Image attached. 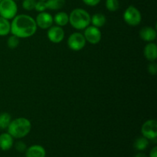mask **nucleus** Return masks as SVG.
Returning <instances> with one entry per match:
<instances>
[{"label":"nucleus","instance_id":"f257e3e1","mask_svg":"<svg viewBox=\"0 0 157 157\" xmlns=\"http://www.w3.org/2000/svg\"><path fill=\"white\" fill-rule=\"evenodd\" d=\"M35 20L25 14L16 15L11 22V33L19 38H27L33 36L37 31Z\"/></svg>","mask_w":157,"mask_h":157},{"label":"nucleus","instance_id":"f03ea898","mask_svg":"<svg viewBox=\"0 0 157 157\" xmlns=\"http://www.w3.org/2000/svg\"><path fill=\"white\" fill-rule=\"evenodd\" d=\"M8 133L13 138L21 139L27 136L32 130V123L25 117L12 120L7 128Z\"/></svg>","mask_w":157,"mask_h":157},{"label":"nucleus","instance_id":"7ed1b4c3","mask_svg":"<svg viewBox=\"0 0 157 157\" xmlns=\"http://www.w3.org/2000/svg\"><path fill=\"white\" fill-rule=\"evenodd\" d=\"M90 15L84 9L78 8L71 11L69 15V23L78 30H84L90 24Z\"/></svg>","mask_w":157,"mask_h":157},{"label":"nucleus","instance_id":"20e7f679","mask_svg":"<svg viewBox=\"0 0 157 157\" xmlns=\"http://www.w3.org/2000/svg\"><path fill=\"white\" fill-rule=\"evenodd\" d=\"M18 6L15 0H2L0 2V16L11 20L17 15Z\"/></svg>","mask_w":157,"mask_h":157},{"label":"nucleus","instance_id":"39448f33","mask_svg":"<svg viewBox=\"0 0 157 157\" xmlns=\"http://www.w3.org/2000/svg\"><path fill=\"white\" fill-rule=\"evenodd\" d=\"M124 21L130 26H137L142 21V15L139 9L133 6H130L126 9L123 15Z\"/></svg>","mask_w":157,"mask_h":157},{"label":"nucleus","instance_id":"423d86ee","mask_svg":"<svg viewBox=\"0 0 157 157\" xmlns=\"http://www.w3.org/2000/svg\"><path fill=\"white\" fill-rule=\"evenodd\" d=\"M86 43L87 41L84 35L80 32H74L67 38V46L75 52L82 50L85 47Z\"/></svg>","mask_w":157,"mask_h":157},{"label":"nucleus","instance_id":"0eeeda50","mask_svg":"<svg viewBox=\"0 0 157 157\" xmlns=\"http://www.w3.org/2000/svg\"><path fill=\"white\" fill-rule=\"evenodd\" d=\"M84 36L87 42L91 44H97L101 41L102 38V33L99 28L94 25H89L84 29Z\"/></svg>","mask_w":157,"mask_h":157},{"label":"nucleus","instance_id":"6e6552de","mask_svg":"<svg viewBox=\"0 0 157 157\" xmlns=\"http://www.w3.org/2000/svg\"><path fill=\"white\" fill-rule=\"evenodd\" d=\"M142 136L148 140H155L157 137V121L148 120L144 123L141 127Z\"/></svg>","mask_w":157,"mask_h":157},{"label":"nucleus","instance_id":"1a4fd4ad","mask_svg":"<svg viewBox=\"0 0 157 157\" xmlns=\"http://www.w3.org/2000/svg\"><path fill=\"white\" fill-rule=\"evenodd\" d=\"M47 35L50 41L55 44H58L64 40L65 33L63 28L61 26L52 25L48 30Z\"/></svg>","mask_w":157,"mask_h":157},{"label":"nucleus","instance_id":"9d476101","mask_svg":"<svg viewBox=\"0 0 157 157\" xmlns=\"http://www.w3.org/2000/svg\"><path fill=\"white\" fill-rule=\"evenodd\" d=\"M35 22L37 27H39L41 29H48L51 26L53 25V16L48 12H39L35 18Z\"/></svg>","mask_w":157,"mask_h":157},{"label":"nucleus","instance_id":"9b49d317","mask_svg":"<svg viewBox=\"0 0 157 157\" xmlns=\"http://www.w3.org/2000/svg\"><path fill=\"white\" fill-rule=\"evenodd\" d=\"M140 37L141 39L147 42H153L157 37V32L156 29L150 26L144 27L140 29L139 32Z\"/></svg>","mask_w":157,"mask_h":157},{"label":"nucleus","instance_id":"f8f14e48","mask_svg":"<svg viewBox=\"0 0 157 157\" xmlns=\"http://www.w3.org/2000/svg\"><path fill=\"white\" fill-rule=\"evenodd\" d=\"M45 149L41 145H32L27 147L25 150V157H45Z\"/></svg>","mask_w":157,"mask_h":157},{"label":"nucleus","instance_id":"ddd939ff","mask_svg":"<svg viewBox=\"0 0 157 157\" xmlns=\"http://www.w3.org/2000/svg\"><path fill=\"white\" fill-rule=\"evenodd\" d=\"M145 58L150 62H153L157 58V45L154 42H148L144 50Z\"/></svg>","mask_w":157,"mask_h":157},{"label":"nucleus","instance_id":"4468645a","mask_svg":"<svg viewBox=\"0 0 157 157\" xmlns=\"http://www.w3.org/2000/svg\"><path fill=\"white\" fill-rule=\"evenodd\" d=\"M14 138L9 133H3L0 134V149L3 151L10 150L14 144Z\"/></svg>","mask_w":157,"mask_h":157},{"label":"nucleus","instance_id":"2eb2a0df","mask_svg":"<svg viewBox=\"0 0 157 157\" xmlns=\"http://www.w3.org/2000/svg\"><path fill=\"white\" fill-rule=\"evenodd\" d=\"M53 20L56 25L63 27L69 23V15L64 12H59L55 14L53 17Z\"/></svg>","mask_w":157,"mask_h":157},{"label":"nucleus","instance_id":"dca6fc26","mask_svg":"<svg viewBox=\"0 0 157 157\" xmlns=\"http://www.w3.org/2000/svg\"><path fill=\"white\" fill-rule=\"evenodd\" d=\"M107 22V18L102 13H96L90 17V23L97 28L103 27Z\"/></svg>","mask_w":157,"mask_h":157},{"label":"nucleus","instance_id":"f3484780","mask_svg":"<svg viewBox=\"0 0 157 157\" xmlns=\"http://www.w3.org/2000/svg\"><path fill=\"white\" fill-rule=\"evenodd\" d=\"M149 144H150L149 140L142 136L135 140L134 143H133V147L135 148V150H138V151H144L149 147Z\"/></svg>","mask_w":157,"mask_h":157},{"label":"nucleus","instance_id":"a211bd4d","mask_svg":"<svg viewBox=\"0 0 157 157\" xmlns=\"http://www.w3.org/2000/svg\"><path fill=\"white\" fill-rule=\"evenodd\" d=\"M11 32V23L9 20L0 16V36L8 35Z\"/></svg>","mask_w":157,"mask_h":157},{"label":"nucleus","instance_id":"6ab92c4d","mask_svg":"<svg viewBox=\"0 0 157 157\" xmlns=\"http://www.w3.org/2000/svg\"><path fill=\"white\" fill-rule=\"evenodd\" d=\"M47 9L50 10H59L65 5V0H46Z\"/></svg>","mask_w":157,"mask_h":157},{"label":"nucleus","instance_id":"aec40b11","mask_svg":"<svg viewBox=\"0 0 157 157\" xmlns=\"http://www.w3.org/2000/svg\"><path fill=\"white\" fill-rule=\"evenodd\" d=\"M12 121V117L9 113L3 112L0 113V129L6 130Z\"/></svg>","mask_w":157,"mask_h":157},{"label":"nucleus","instance_id":"412c9836","mask_svg":"<svg viewBox=\"0 0 157 157\" xmlns=\"http://www.w3.org/2000/svg\"><path fill=\"white\" fill-rule=\"evenodd\" d=\"M105 6L110 12H117L120 9V2L118 0H106Z\"/></svg>","mask_w":157,"mask_h":157},{"label":"nucleus","instance_id":"4be33fe9","mask_svg":"<svg viewBox=\"0 0 157 157\" xmlns=\"http://www.w3.org/2000/svg\"><path fill=\"white\" fill-rule=\"evenodd\" d=\"M20 38L15 35H12L9 37L7 40V45L10 49H15L18 46L20 42Z\"/></svg>","mask_w":157,"mask_h":157},{"label":"nucleus","instance_id":"5701e85b","mask_svg":"<svg viewBox=\"0 0 157 157\" xmlns=\"http://www.w3.org/2000/svg\"><path fill=\"white\" fill-rule=\"evenodd\" d=\"M36 0H23L22 1V8L26 11H32L35 9Z\"/></svg>","mask_w":157,"mask_h":157},{"label":"nucleus","instance_id":"b1692460","mask_svg":"<svg viewBox=\"0 0 157 157\" xmlns=\"http://www.w3.org/2000/svg\"><path fill=\"white\" fill-rule=\"evenodd\" d=\"M35 9L38 12H45V10L47 9V6H46L45 1H38L36 2V4H35Z\"/></svg>","mask_w":157,"mask_h":157},{"label":"nucleus","instance_id":"393cba45","mask_svg":"<svg viewBox=\"0 0 157 157\" xmlns=\"http://www.w3.org/2000/svg\"><path fill=\"white\" fill-rule=\"evenodd\" d=\"M15 148L19 153H24V152H25L26 149H27V146L23 141H18L15 144Z\"/></svg>","mask_w":157,"mask_h":157},{"label":"nucleus","instance_id":"a878e982","mask_svg":"<svg viewBox=\"0 0 157 157\" xmlns=\"http://www.w3.org/2000/svg\"><path fill=\"white\" fill-rule=\"evenodd\" d=\"M148 72L151 75H156L157 74V64L155 61L151 62L148 65Z\"/></svg>","mask_w":157,"mask_h":157},{"label":"nucleus","instance_id":"bb28decb","mask_svg":"<svg viewBox=\"0 0 157 157\" xmlns=\"http://www.w3.org/2000/svg\"><path fill=\"white\" fill-rule=\"evenodd\" d=\"M101 0H82L83 2L86 5V6H91V7H94V6H96L101 2Z\"/></svg>","mask_w":157,"mask_h":157},{"label":"nucleus","instance_id":"cd10ccee","mask_svg":"<svg viewBox=\"0 0 157 157\" xmlns=\"http://www.w3.org/2000/svg\"><path fill=\"white\" fill-rule=\"evenodd\" d=\"M149 157H157V147L155 146L151 149L150 152V156Z\"/></svg>","mask_w":157,"mask_h":157},{"label":"nucleus","instance_id":"c85d7f7f","mask_svg":"<svg viewBox=\"0 0 157 157\" xmlns=\"http://www.w3.org/2000/svg\"><path fill=\"white\" fill-rule=\"evenodd\" d=\"M134 157H148V156H147V155L144 153H138L135 155Z\"/></svg>","mask_w":157,"mask_h":157},{"label":"nucleus","instance_id":"c756f323","mask_svg":"<svg viewBox=\"0 0 157 157\" xmlns=\"http://www.w3.org/2000/svg\"><path fill=\"white\" fill-rule=\"evenodd\" d=\"M39 1H46V0H39Z\"/></svg>","mask_w":157,"mask_h":157},{"label":"nucleus","instance_id":"7c9ffc66","mask_svg":"<svg viewBox=\"0 0 157 157\" xmlns=\"http://www.w3.org/2000/svg\"><path fill=\"white\" fill-rule=\"evenodd\" d=\"M2 1V0H0V2H1Z\"/></svg>","mask_w":157,"mask_h":157}]
</instances>
